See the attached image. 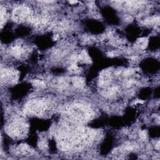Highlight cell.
Wrapping results in <instances>:
<instances>
[{"mask_svg":"<svg viewBox=\"0 0 160 160\" xmlns=\"http://www.w3.org/2000/svg\"><path fill=\"white\" fill-rule=\"evenodd\" d=\"M66 115L70 121L81 123L90 120L94 114L88 106L81 104H75L66 110Z\"/></svg>","mask_w":160,"mask_h":160,"instance_id":"obj_1","label":"cell"},{"mask_svg":"<svg viewBox=\"0 0 160 160\" xmlns=\"http://www.w3.org/2000/svg\"><path fill=\"white\" fill-rule=\"evenodd\" d=\"M47 108V103L43 100H33L29 101L24 108V113L27 114L40 116Z\"/></svg>","mask_w":160,"mask_h":160,"instance_id":"obj_2","label":"cell"},{"mask_svg":"<svg viewBox=\"0 0 160 160\" xmlns=\"http://www.w3.org/2000/svg\"><path fill=\"white\" fill-rule=\"evenodd\" d=\"M28 131V125L23 120H14L8 128V133L13 138H22Z\"/></svg>","mask_w":160,"mask_h":160,"instance_id":"obj_3","label":"cell"},{"mask_svg":"<svg viewBox=\"0 0 160 160\" xmlns=\"http://www.w3.org/2000/svg\"><path fill=\"white\" fill-rule=\"evenodd\" d=\"M33 14H32L31 9L25 6H21L17 7L14 9L13 13V17L15 22L18 23H22L26 22V21H29L33 17Z\"/></svg>","mask_w":160,"mask_h":160,"instance_id":"obj_4","label":"cell"},{"mask_svg":"<svg viewBox=\"0 0 160 160\" xmlns=\"http://www.w3.org/2000/svg\"><path fill=\"white\" fill-rule=\"evenodd\" d=\"M19 79V72L14 69H2L1 80L2 82L8 84L16 83Z\"/></svg>","mask_w":160,"mask_h":160,"instance_id":"obj_5","label":"cell"},{"mask_svg":"<svg viewBox=\"0 0 160 160\" xmlns=\"http://www.w3.org/2000/svg\"><path fill=\"white\" fill-rule=\"evenodd\" d=\"M27 48L25 47V46L23 44L14 45L13 46L11 50V54L18 58L24 57V56H25V55H27Z\"/></svg>","mask_w":160,"mask_h":160,"instance_id":"obj_6","label":"cell"},{"mask_svg":"<svg viewBox=\"0 0 160 160\" xmlns=\"http://www.w3.org/2000/svg\"><path fill=\"white\" fill-rule=\"evenodd\" d=\"M111 80V75L110 71H103L100 75L99 80V85L103 87H106L110 83Z\"/></svg>","mask_w":160,"mask_h":160,"instance_id":"obj_7","label":"cell"},{"mask_svg":"<svg viewBox=\"0 0 160 160\" xmlns=\"http://www.w3.org/2000/svg\"><path fill=\"white\" fill-rule=\"evenodd\" d=\"M78 61L83 62L85 63H91V58L89 56L88 54L87 53L86 51H83L81 52V53L78 55Z\"/></svg>","mask_w":160,"mask_h":160,"instance_id":"obj_8","label":"cell"},{"mask_svg":"<svg viewBox=\"0 0 160 160\" xmlns=\"http://www.w3.org/2000/svg\"><path fill=\"white\" fill-rule=\"evenodd\" d=\"M118 91V87L115 86H106V89L104 91V95L106 96H111L115 95Z\"/></svg>","mask_w":160,"mask_h":160,"instance_id":"obj_9","label":"cell"},{"mask_svg":"<svg viewBox=\"0 0 160 160\" xmlns=\"http://www.w3.org/2000/svg\"><path fill=\"white\" fill-rule=\"evenodd\" d=\"M148 43V41L146 38H141L137 40L136 45L138 48L141 50H144L146 48Z\"/></svg>","mask_w":160,"mask_h":160,"instance_id":"obj_10","label":"cell"},{"mask_svg":"<svg viewBox=\"0 0 160 160\" xmlns=\"http://www.w3.org/2000/svg\"><path fill=\"white\" fill-rule=\"evenodd\" d=\"M18 151L21 154H28L32 152V149L28 145V144H20L19 147L18 148Z\"/></svg>","mask_w":160,"mask_h":160,"instance_id":"obj_11","label":"cell"},{"mask_svg":"<svg viewBox=\"0 0 160 160\" xmlns=\"http://www.w3.org/2000/svg\"><path fill=\"white\" fill-rule=\"evenodd\" d=\"M73 85L76 88H81L83 87L85 85L84 80L81 78H79V77H76V78H75L73 80Z\"/></svg>","mask_w":160,"mask_h":160,"instance_id":"obj_12","label":"cell"},{"mask_svg":"<svg viewBox=\"0 0 160 160\" xmlns=\"http://www.w3.org/2000/svg\"><path fill=\"white\" fill-rule=\"evenodd\" d=\"M69 71L71 73L73 74H78L81 71V69L80 67L77 65L76 63H74L70 65L69 68Z\"/></svg>","mask_w":160,"mask_h":160,"instance_id":"obj_13","label":"cell"},{"mask_svg":"<svg viewBox=\"0 0 160 160\" xmlns=\"http://www.w3.org/2000/svg\"><path fill=\"white\" fill-rule=\"evenodd\" d=\"M1 18H0V20H1V26H3V24L5 23L6 20V17H7V14H6V9H5L4 8L1 7Z\"/></svg>","mask_w":160,"mask_h":160,"instance_id":"obj_14","label":"cell"},{"mask_svg":"<svg viewBox=\"0 0 160 160\" xmlns=\"http://www.w3.org/2000/svg\"><path fill=\"white\" fill-rule=\"evenodd\" d=\"M32 84L34 86L37 87V88H43L45 87L46 85L42 81L40 80H33L32 81Z\"/></svg>","mask_w":160,"mask_h":160,"instance_id":"obj_15","label":"cell"},{"mask_svg":"<svg viewBox=\"0 0 160 160\" xmlns=\"http://www.w3.org/2000/svg\"><path fill=\"white\" fill-rule=\"evenodd\" d=\"M48 146V143L46 141H41L39 143V147L41 149H46Z\"/></svg>","mask_w":160,"mask_h":160,"instance_id":"obj_16","label":"cell"},{"mask_svg":"<svg viewBox=\"0 0 160 160\" xmlns=\"http://www.w3.org/2000/svg\"><path fill=\"white\" fill-rule=\"evenodd\" d=\"M140 136L143 141L146 140V138H147V136H148L146 131H141L140 133Z\"/></svg>","mask_w":160,"mask_h":160,"instance_id":"obj_17","label":"cell"},{"mask_svg":"<svg viewBox=\"0 0 160 160\" xmlns=\"http://www.w3.org/2000/svg\"><path fill=\"white\" fill-rule=\"evenodd\" d=\"M133 73H134V70H133L129 69V70H126V71H125V72H124V75H125V76H130V75H131Z\"/></svg>","mask_w":160,"mask_h":160,"instance_id":"obj_18","label":"cell"},{"mask_svg":"<svg viewBox=\"0 0 160 160\" xmlns=\"http://www.w3.org/2000/svg\"><path fill=\"white\" fill-rule=\"evenodd\" d=\"M125 20H126V22H130L133 20V18L131 16H126L125 18Z\"/></svg>","mask_w":160,"mask_h":160,"instance_id":"obj_19","label":"cell"},{"mask_svg":"<svg viewBox=\"0 0 160 160\" xmlns=\"http://www.w3.org/2000/svg\"><path fill=\"white\" fill-rule=\"evenodd\" d=\"M143 101L142 100H136V101H135V103L134 104L137 105H142L143 104Z\"/></svg>","mask_w":160,"mask_h":160,"instance_id":"obj_20","label":"cell"},{"mask_svg":"<svg viewBox=\"0 0 160 160\" xmlns=\"http://www.w3.org/2000/svg\"><path fill=\"white\" fill-rule=\"evenodd\" d=\"M108 56H110V57H114L115 56V53L114 52H113V51H111V52H109L108 53Z\"/></svg>","mask_w":160,"mask_h":160,"instance_id":"obj_21","label":"cell"},{"mask_svg":"<svg viewBox=\"0 0 160 160\" xmlns=\"http://www.w3.org/2000/svg\"><path fill=\"white\" fill-rule=\"evenodd\" d=\"M69 3L70 4H76V3H78V1H70Z\"/></svg>","mask_w":160,"mask_h":160,"instance_id":"obj_22","label":"cell"}]
</instances>
